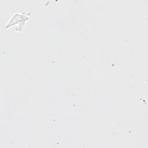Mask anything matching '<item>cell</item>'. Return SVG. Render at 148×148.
<instances>
[{
    "instance_id": "obj_1",
    "label": "cell",
    "mask_w": 148,
    "mask_h": 148,
    "mask_svg": "<svg viewBox=\"0 0 148 148\" xmlns=\"http://www.w3.org/2000/svg\"><path fill=\"white\" fill-rule=\"evenodd\" d=\"M29 19V17L27 16L20 13H16L13 16L10 21L8 22L5 27V28H8L20 23H24L25 21H27Z\"/></svg>"
}]
</instances>
